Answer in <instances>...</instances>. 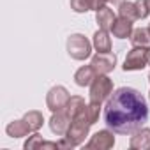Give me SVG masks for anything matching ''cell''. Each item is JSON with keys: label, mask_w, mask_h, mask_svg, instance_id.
<instances>
[{"label": "cell", "mask_w": 150, "mask_h": 150, "mask_svg": "<svg viewBox=\"0 0 150 150\" xmlns=\"http://www.w3.org/2000/svg\"><path fill=\"white\" fill-rule=\"evenodd\" d=\"M148 120L145 97L131 87L113 90L104 104V124L117 134H132Z\"/></svg>", "instance_id": "6da1fadb"}, {"label": "cell", "mask_w": 150, "mask_h": 150, "mask_svg": "<svg viewBox=\"0 0 150 150\" xmlns=\"http://www.w3.org/2000/svg\"><path fill=\"white\" fill-rule=\"evenodd\" d=\"M94 124L96 122H94V118H92V115L88 111V104H85L76 113V117L72 118V122H71V125H69V129L65 132V138L74 146H80L81 143H85V138L88 136V131H90V127Z\"/></svg>", "instance_id": "7a4b0ae2"}, {"label": "cell", "mask_w": 150, "mask_h": 150, "mask_svg": "<svg viewBox=\"0 0 150 150\" xmlns=\"http://www.w3.org/2000/svg\"><path fill=\"white\" fill-rule=\"evenodd\" d=\"M92 42L83 34H72L67 39V53L74 60H87L92 55Z\"/></svg>", "instance_id": "3957f363"}, {"label": "cell", "mask_w": 150, "mask_h": 150, "mask_svg": "<svg viewBox=\"0 0 150 150\" xmlns=\"http://www.w3.org/2000/svg\"><path fill=\"white\" fill-rule=\"evenodd\" d=\"M113 94V81L108 78V74H97L96 80L90 85V101L104 103Z\"/></svg>", "instance_id": "277c9868"}, {"label": "cell", "mask_w": 150, "mask_h": 150, "mask_svg": "<svg viewBox=\"0 0 150 150\" xmlns=\"http://www.w3.org/2000/svg\"><path fill=\"white\" fill-rule=\"evenodd\" d=\"M148 65V48L145 46H132L124 60V71H141Z\"/></svg>", "instance_id": "5b68a950"}, {"label": "cell", "mask_w": 150, "mask_h": 150, "mask_svg": "<svg viewBox=\"0 0 150 150\" xmlns=\"http://www.w3.org/2000/svg\"><path fill=\"white\" fill-rule=\"evenodd\" d=\"M69 99H71L69 90H67L65 87H62V85H55V87H51L50 92L46 94V106H48V110H50L51 113H55V111L64 110L65 104L69 103Z\"/></svg>", "instance_id": "8992f818"}, {"label": "cell", "mask_w": 150, "mask_h": 150, "mask_svg": "<svg viewBox=\"0 0 150 150\" xmlns=\"http://www.w3.org/2000/svg\"><path fill=\"white\" fill-rule=\"evenodd\" d=\"M90 65L94 67L96 74H110L117 65V55L111 53V51H108V53H99L97 51L92 57Z\"/></svg>", "instance_id": "52a82bcc"}, {"label": "cell", "mask_w": 150, "mask_h": 150, "mask_svg": "<svg viewBox=\"0 0 150 150\" xmlns=\"http://www.w3.org/2000/svg\"><path fill=\"white\" fill-rule=\"evenodd\" d=\"M87 148H97V150H110L115 146V136H113V131L111 129H103V131H97L87 143H85Z\"/></svg>", "instance_id": "ba28073f"}, {"label": "cell", "mask_w": 150, "mask_h": 150, "mask_svg": "<svg viewBox=\"0 0 150 150\" xmlns=\"http://www.w3.org/2000/svg\"><path fill=\"white\" fill-rule=\"evenodd\" d=\"M71 122H72V120H71V117L67 115V111H65V110H60V111H55V113L51 115V118H50V129H51V132L57 134V136H65V132H67Z\"/></svg>", "instance_id": "9c48e42d"}, {"label": "cell", "mask_w": 150, "mask_h": 150, "mask_svg": "<svg viewBox=\"0 0 150 150\" xmlns=\"http://www.w3.org/2000/svg\"><path fill=\"white\" fill-rule=\"evenodd\" d=\"M129 146L132 150H150V129L141 127L136 132H132L129 139Z\"/></svg>", "instance_id": "30bf717a"}, {"label": "cell", "mask_w": 150, "mask_h": 150, "mask_svg": "<svg viewBox=\"0 0 150 150\" xmlns=\"http://www.w3.org/2000/svg\"><path fill=\"white\" fill-rule=\"evenodd\" d=\"M111 32H113V35H115L117 39H127V37H131L132 32H134V28H132V21L127 20V18L118 16V18L115 20L113 27H111Z\"/></svg>", "instance_id": "8fae6325"}, {"label": "cell", "mask_w": 150, "mask_h": 150, "mask_svg": "<svg viewBox=\"0 0 150 150\" xmlns=\"http://www.w3.org/2000/svg\"><path fill=\"white\" fill-rule=\"evenodd\" d=\"M96 71L92 65H83L76 71V74H74V83H76L78 87H90L92 81L96 80Z\"/></svg>", "instance_id": "7c38bea8"}, {"label": "cell", "mask_w": 150, "mask_h": 150, "mask_svg": "<svg viewBox=\"0 0 150 150\" xmlns=\"http://www.w3.org/2000/svg\"><path fill=\"white\" fill-rule=\"evenodd\" d=\"M115 20H117V16L113 14V11L108 6H104V7L96 11V21H97L99 28H103V30H111Z\"/></svg>", "instance_id": "4fadbf2b"}, {"label": "cell", "mask_w": 150, "mask_h": 150, "mask_svg": "<svg viewBox=\"0 0 150 150\" xmlns=\"http://www.w3.org/2000/svg\"><path fill=\"white\" fill-rule=\"evenodd\" d=\"M92 44H94L96 51H99V53H108V51H111V37H110L108 30L99 28V30L94 34Z\"/></svg>", "instance_id": "5bb4252c"}, {"label": "cell", "mask_w": 150, "mask_h": 150, "mask_svg": "<svg viewBox=\"0 0 150 150\" xmlns=\"http://www.w3.org/2000/svg\"><path fill=\"white\" fill-rule=\"evenodd\" d=\"M25 150H32V148H53L57 150L58 148V141H46L42 139V136L39 132H34L27 141H25Z\"/></svg>", "instance_id": "9a60e30c"}, {"label": "cell", "mask_w": 150, "mask_h": 150, "mask_svg": "<svg viewBox=\"0 0 150 150\" xmlns=\"http://www.w3.org/2000/svg\"><path fill=\"white\" fill-rule=\"evenodd\" d=\"M6 132L9 138H23V136H28L32 131L30 127L27 125V122L21 118V120H13L7 127H6Z\"/></svg>", "instance_id": "2e32d148"}, {"label": "cell", "mask_w": 150, "mask_h": 150, "mask_svg": "<svg viewBox=\"0 0 150 150\" xmlns=\"http://www.w3.org/2000/svg\"><path fill=\"white\" fill-rule=\"evenodd\" d=\"M23 120L27 122V125L30 127V131H32V132H37V131L42 127V124H44V117H42V113H41V111H37V110L27 111V113H25V117H23Z\"/></svg>", "instance_id": "e0dca14e"}, {"label": "cell", "mask_w": 150, "mask_h": 150, "mask_svg": "<svg viewBox=\"0 0 150 150\" xmlns=\"http://www.w3.org/2000/svg\"><path fill=\"white\" fill-rule=\"evenodd\" d=\"M131 44L150 48V32H148V28H134V32L131 35Z\"/></svg>", "instance_id": "ac0fdd59"}, {"label": "cell", "mask_w": 150, "mask_h": 150, "mask_svg": "<svg viewBox=\"0 0 150 150\" xmlns=\"http://www.w3.org/2000/svg\"><path fill=\"white\" fill-rule=\"evenodd\" d=\"M118 16L127 18V20H131V21H136V20H138V13H136L134 2H127V0H124V2L118 6Z\"/></svg>", "instance_id": "d6986e66"}, {"label": "cell", "mask_w": 150, "mask_h": 150, "mask_svg": "<svg viewBox=\"0 0 150 150\" xmlns=\"http://www.w3.org/2000/svg\"><path fill=\"white\" fill-rule=\"evenodd\" d=\"M71 9L74 13L96 11V0H71Z\"/></svg>", "instance_id": "ffe728a7"}, {"label": "cell", "mask_w": 150, "mask_h": 150, "mask_svg": "<svg viewBox=\"0 0 150 150\" xmlns=\"http://www.w3.org/2000/svg\"><path fill=\"white\" fill-rule=\"evenodd\" d=\"M136 13H138V20H145L150 14V0H136Z\"/></svg>", "instance_id": "44dd1931"}, {"label": "cell", "mask_w": 150, "mask_h": 150, "mask_svg": "<svg viewBox=\"0 0 150 150\" xmlns=\"http://www.w3.org/2000/svg\"><path fill=\"white\" fill-rule=\"evenodd\" d=\"M124 2V0H96V11L97 9H101V7H104L106 4H115V6H120Z\"/></svg>", "instance_id": "7402d4cb"}, {"label": "cell", "mask_w": 150, "mask_h": 150, "mask_svg": "<svg viewBox=\"0 0 150 150\" xmlns=\"http://www.w3.org/2000/svg\"><path fill=\"white\" fill-rule=\"evenodd\" d=\"M148 65H150V48H148Z\"/></svg>", "instance_id": "603a6c76"}, {"label": "cell", "mask_w": 150, "mask_h": 150, "mask_svg": "<svg viewBox=\"0 0 150 150\" xmlns=\"http://www.w3.org/2000/svg\"><path fill=\"white\" fill-rule=\"evenodd\" d=\"M148 81H150V74H148Z\"/></svg>", "instance_id": "cb8c5ba5"}, {"label": "cell", "mask_w": 150, "mask_h": 150, "mask_svg": "<svg viewBox=\"0 0 150 150\" xmlns=\"http://www.w3.org/2000/svg\"><path fill=\"white\" fill-rule=\"evenodd\" d=\"M148 32H150V25H148Z\"/></svg>", "instance_id": "d4e9b609"}, {"label": "cell", "mask_w": 150, "mask_h": 150, "mask_svg": "<svg viewBox=\"0 0 150 150\" xmlns=\"http://www.w3.org/2000/svg\"><path fill=\"white\" fill-rule=\"evenodd\" d=\"M148 99H150V94H148Z\"/></svg>", "instance_id": "484cf974"}]
</instances>
